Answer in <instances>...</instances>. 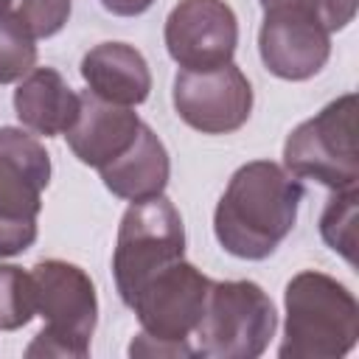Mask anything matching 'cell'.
Here are the masks:
<instances>
[{"mask_svg": "<svg viewBox=\"0 0 359 359\" xmlns=\"http://www.w3.org/2000/svg\"><path fill=\"white\" fill-rule=\"evenodd\" d=\"M356 216H359V191H334L323 216H320V236L323 241L339 252L351 266L356 264Z\"/></svg>", "mask_w": 359, "mask_h": 359, "instance_id": "2e32d148", "label": "cell"}, {"mask_svg": "<svg viewBox=\"0 0 359 359\" xmlns=\"http://www.w3.org/2000/svg\"><path fill=\"white\" fill-rule=\"evenodd\" d=\"M8 6H11V0H0V11H3V8H8Z\"/></svg>", "mask_w": 359, "mask_h": 359, "instance_id": "7402d4cb", "label": "cell"}, {"mask_svg": "<svg viewBox=\"0 0 359 359\" xmlns=\"http://www.w3.org/2000/svg\"><path fill=\"white\" fill-rule=\"evenodd\" d=\"M81 79L93 95L121 107H137L151 93L143 53L126 42H101L81 59Z\"/></svg>", "mask_w": 359, "mask_h": 359, "instance_id": "4fadbf2b", "label": "cell"}, {"mask_svg": "<svg viewBox=\"0 0 359 359\" xmlns=\"http://www.w3.org/2000/svg\"><path fill=\"white\" fill-rule=\"evenodd\" d=\"M154 0H101V6L115 17H137L146 8H151Z\"/></svg>", "mask_w": 359, "mask_h": 359, "instance_id": "44dd1931", "label": "cell"}, {"mask_svg": "<svg viewBox=\"0 0 359 359\" xmlns=\"http://www.w3.org/2000/svg\"><path fill=\"white\" fill-rule=\"evenodd\" d=\"M210 283L213 280L185 258L160 269L129 303V309L137 314V323L143 328L132 339L129 353L182 356V359L196 356L188 339L194 337V328L202 320Z\"/></svg>", "mask_w": 359, "mask_h": 359, "instance_id": "3957f363", "label": "cell"}, {"mask_svg": "<svg viewBox=\"0 0 359 359\" xmlns=\"http://www.w3.org/2000/svg\"><path fill=\"white\" fill-rule=\"evenodd\" d=\"M34 306L45 320L42 331L25 348V356L84 359L98 323V297L93 278L62 258H45L31 266Z\"/></svg>", "mask_w": 359, "mask_h": 359, "instance_id": "277c9868", "label": "cell"}, {"mask_svg": "<svg viewBox=\"0 0 359 359\" xmlns=\"http://www.w3.org/2000/svg\"><path fill=\"white\" fill-rule=\"evenodd\" d=\"M36 314L31 272L14 264H0V331H17Z\"/></svg>", "mask_w": 359, "mask_h": 359, "instance_id": "ac0fdd59", "label": "cell"}, {"mask_svg": "<svg viewBox=\"0 0 359 359\" xmlns=\"http://www.w3.org/2000/svg\"><path fill=\"white\" fill-rule=\"evenodd\" d=\"M171 101L177 115L202 135H230L252 112V84L233 62L213 70H180Z\"/></svg>", "mask_w": 359, "mask_h": 359, "instance_id": "9c48e42d", "label": "cell"}, {"mask_svg": "<svg viewBox=\"0 0 359 359\" xmlns=\"http://www.w3.org/2000/svg\"><path fill=\"white\" fill-rule=\"evenodd\" d=\"M258 53L264 67L286 81L317 76L331 56V31L306 11L269 8L258 31Z\"/></svg>", "mask_w": 359, "mask_h": 359, "instance_id": "8fae6325", "label": "cell"}, {"mask_svg": "<svg viewBox=\"0 0 359 359\" xmlns=\"http://www.w3.org/2000/svg\"><path fill=\"white\" fill-rule=\"evenodd\" d=\"M70 0H11V11L34 34V39H48L59 34L70 17Z\"/></svg>", "mask_w": 359, "mask_h": 359, "instance_id": "d6986e66", "label": "cell"}, {"mask_svg": "<svg viewBox=\"0 0 359 359\" xmlns=\"http://www.w3.org/2000/svg\"><path fill=\"white\" fill-rule=\"evenodd\" d=\"M163 36L180 70H213L233 62L238 20L224 0H180L165 17Z\"/></svg>", "mask_w": 359, "mask_h": 359, "instance_id": "30bf717a", "label": "cell"}, {"mask_svg": "<svg viewBox=\"0 0 359 359\" xmlns=\"http://www.w3.org/2000/svg\"><path fill=\"white\" fill-rule=\"evenodd\" d=\"M280 359H342L359 339V303L353 292L317 269L297 272L283 292Z\"/></svg>", "mask_w": 359, "mask_h": 359, "instance_id": "7a4b0ae2", "label": "cell"}, {"mask_svg": "<svg viewBox=\"0 0 359 359\" xmlns=\"http://www.w3.org/2000/svg\"><path fill=\"white\" fill-rule=\"evenodd\" d=\"M79 107V93L53 67H34L14 90V115L34 135H65L73 126Z\"/></svg>", "mask_w": 359, "mask_h": 359, "instance_id": "5bb4252c", "label": "cell"}, {"mask_svg": "<svg viewBox=\"0 0 359 359\" xmlns=\"http://www.w3.org/2000/svg\"><path fill=\"white\" fill-rule=\"evenodd\" d=\"M50 182V154L17 126H0V258L25 252L36 241L42 191Z\"/></svg>", "mask_w": 359, "mask_h": 359, "instance_id": "ba28073f", "label": "cell"}, {"mask_svg": "<svg viewBox=\"0 0 359 359\" xmlns=\"http://www.w3.org/2000/svg\"><path fill=\"white\" fill-rule=\"evenodd\" d=\"M283 168L297 180H314L331 191L356 188V93L339 95L292 129L283 143Z\"/></svg>", "mask_w": 359, "mask_h": 359, "instance_id": "52a82bcc", "label": "cell"}, {"mask_svg": "<svg viewBox=\"0 0 359 359\" xmlns=\"http://www.w3.org/2000/svg\"><path fill=\"white\" fill-rule=\"evenodd\" d=\"M36 65V39L8 8L0 11V84L20 81Z\"/></svg>", "mask_w": 359, "mask_h": 359, "instance_id": "e0dca14e", "label": "cell"}, {"mask_svg": "<svg viewBox=\"0 0 359 359\" xmlns=\"http://www.w3.org/2000/svg\"><path fill=\"white\" fill-rule=\"evenodd\" d=\"M264 11L269 8H297L314 14L331 34L342 31L356 17V0H258Z\"/></svg>", "mask_w": 359, "mask_h": 359, "instance_id": "ffe728a7", "label": "cell"}, {"mask_svg": "<svg viewBox=\"0 0 359 359\" xmlns=\"http://www.w3.org/2000/svg\"><path fill=\"white\" fill-rule=\"evenodd\" d=\"M79 115L65 132L67 146L79 157V163L90 168H104L135 143L143 121L137 118V112H132V107L101 101L90 90L79 93Z\"/></svg>", "mask_w": 359, "mask_h": 359, "instance_id": "7c38bea8", "label": "cell"}, {"mask_svg": "<svg viewBox=\"0 0 359 359\" xmlns=\"http://www.w3.org/2000/svg\"><path fill=\"white\" fill-rule=\"evenodd\" d=\"M278 314L269 294L252 280H213L194 351L205 359H255L275 337Z\"/></svg>", "mask_w": 359, "mask_h": 359, "instance_id": "5b68a950", "label": "cell"}, {"mask_svg": "<svg viewBox=\"0 0 359 359\" xmlns=\"http://www.w3.org/2000/svg\"><path fill=\"white\" fill-rule=\"evenodd\" d=\"M303 196V182L283 165L272 160L244 163L216 205V241L224 252L244 261L269 258L292 233Z\"/></svg>", "mask_w": 359, "mask_h": 359, "instance_id": "6da1fadb", "label": "cell"}, {"mask_svg": "<svg viewBox=\"0 0 359 359\" xmlns=\"http://www.w3.org/2000/svg\"><path fill=\"white\" fill-rule=\"evenodd\" d=\"M98 174L112 196L137 202L165 191L171 177V160L154 129L149 123H140L135 143L121 157L98 168Z\"/></svg>", "mask_w": 359, "mask_h": 359, "instance_id": "9a60e30c", "label": "cell"}, {"mask_svg": "<svg viewBox=\"0 0 359 359\" xmlns=\"http://www.w3.org/2000/svg\"><path fill=\"white\" fill-rule=\"evenodd\" d=\"M185 255V224L174 202L163 194L137 199L118 224L112 252V275L121 300L129 306L135 294L168 264Z\"/></svg>", "mask_w": 359, "mask_h": 359, "instance_id": "8992f818", "label": "cell"}]
</instances>
